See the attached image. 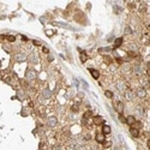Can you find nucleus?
I'll return each mask as SVG.
<instances>
[{
  "label": "nucleus",
  "instance_id": "bb28decb",
  "mask_svg": "<svg viewBox=\"0 0 150 150\" xmlns=\"http://www.w3.org/2000/svg\"><path fill=\"white\" fill-rule=\"evenodd\" d=\"M22 41L27 42V41H28V37H27V36H23V35H22Z\"/></svg>",
  "mask_w": 150,
  "mask_h": 150
},
{
  "label": "nucleus",
  "instance_id": "f8f14e48",
  "mask_svg": "<svg viewBox=\"0 0 150 150\" xmlns=\"http://www.w3.org/2000/svg\"><path fill=\"white\" fill-rule=\"evenodd\" d=\"M121 44H122V37L115 39V41H114V48H118V47H120Z\"/></svg>",
  "mask_w": 150,
  "mask_h": 150
},
{
  "label": "nucleus",
  "instance_id": "6ab92c4d",
  "mask_svg": "<svg viewBox=\"0 0 150 150\" xmlns=\"http://www.w3.org/2000/svg\"><path fill=\"white\" fill-rule=\"evenodd\" d=\"M133 125H134V126H132V127H136V128H138V130H139V127H142V122H140V121H137V120H136V122H134Z\"/></svg>",
  "mask_w": 150,
  "mask_h": 150
},
{
  "label": "nucleus",
  "instance_id": "ddd939ff",
  "mask_svg": "<svg viewBox=\"0 0 150 150\" xmlns=\"http://www.w3.org/2000/svg\"><path fill=\"white\" fill-rule=\"evenodd\" d=\"M42 95H43V97H44V99H49V97L52 96V93H50V90H49V89H44V90L42 91Z\"/></svg>",
  "mask_w": 150,
  "mask_h": 150
},
{
  "label": "nucleus",
  "instance_id": "393cba45",
  "mask_svg": "<svg viewBox=\"0 0 150 150\" xmlns=\"http://www.w3.org/2000/svg\"><path fill=\"white\" fill-rule=\"evenodd\" d=\"M31 61H33V62H37V56H36V55H35V56L33 55V56H31Z\"/></svg>",
  "mask_w": 150,
  "mask_h": 150
},
{
  "label": "nucleus",
  "instance_id": "4468645a",
  "mask_svg": "<svg viewBox=\"0 0 150 150\" xmlns=\"http://www.w3.org/2000/svg\"><path fill=\"white\" fill-rule=\"evenodd\" d=\"M79 52H81V61H82V62H85V61L88 60V56H87L85 52H83V50H81V49H79Z\"/></svg>",
  "mask_w": 150,
  "mask_h": 150
},
{
  "label": "nucleus",
  "instance_id": "cd10ccee",
  "mask_svg": "<svg viewBox=\"0 0 150 150\" xmlns=\"http://www.w3.org/2000/svg\"><path fill=\"white\" fill-rule=\"evenodd\" d=\"M34 44H35V46H41V42H39V41H35V40H34Z\"/></svg>",
  "mask_w": 150,
  "mask_h": 150
},
{
  "label": "nucleus",
  "instance_id": "4be33fe9",
  "mask_svg": "<svg viewBox=\"0 0 150 150\" xmlns=\"http://www.w3.org/2000/svg\"><path fill=\"white\" fill-rule=\"evenodd\" d=\"M119 120H120L121 122H126V118H125L122 114H119Z\"/></svg>",
  "mask_w": 150,
  "mask_h": 150
},
{
  "label": "nucleus",
  "instance_id": "412c9836",
  "mask_svg": "<svg viewBox=\"0 0 150 150\" xmlns=\"http://www.w3.org/2000/svg\"><path fill=\"white\" fill-rule=\"evenodd\" d=\"M71 109H72V112H78V111H79V108H78L77 105H73V106L71 107Z\"/></svg>",
  "mask_w": 150,
  "mask_h": 150
},
{
  "label": "nucleus",
  "instance_id": "aec40b11",
  "mask_svg": "<svg viewBox=\"0 0 150 150\" xmlns=\"http://www.w3.org/2000/svg\"><path fill=\"white\" fill-rule=\"evenodd\" d=\"M134 73H136V74H138V76L142 73V70L139 68V66H136V67H134Z\"/></svg>",
  "mask_w": 150,
  "mask_h": 150
},
{
  "label": "nucleus",
  "instance_id": "c85d7f7f",
  "mask_svg": "<svg viewBox=\"0 0 150 150\" xmlns=\"http://www.w3.org/2000/svg\"><path fill=\"white\" fill-rule=\"evenodd\" d=\"M85 139H87V140H89V139H91V136H89V134H87V136H85Z\"/></svg>",
  "mask_w": 150,
  "mask_h": 150
},
{
  "label": "nucleus",
  "instance_id": "9d476101",
  "mask_svg": "<svg viewBox=\"0 0 150 150\" xmlns=\"http://www.w3.org/2000/svg\"><path fill=\"white\" fill-rule=\"evenodd\" d=\"M136 122V118L133 117V115H128L127 118H126V124L127 125H133Z\"/></svg>",
  "mask_w": 150,
  "mask_h": 150
},
{
  "label": "nucleus",
  "instance_id": "0eeeda50",
  "mask_svg": "<svg viewBox=\"0 0 150 150\" xmlns=\"http://www.w3.org/2000/svg\"><path fill=\"white\" fill-rule=\"evenodd\" d=\"M27 59V56L24 55V54H21V53H18V54H16L15 55V60L16 61H18V62H21V61H24Z\"/></svg>",
  "mask_w": 150,
  "mask_h": 150
},
{
  "label": "nucleus",
  "instance_id": "2eb2a0df",
  "mask_svg": "<svg viewBox=\"0 0 150 150\" xmlns=\"http://www.w3.org/2000/svg\"><path fill=\"white\" fill-rule=\"evenodd\" d=\"M91 115H93V112H91V111H87V112L83 114V118H84V119H89Z\"/></svg>",
  "mask_w": 150,
  "mask_h": 150
},
{
  "label": "nucleus",
  "instance_id": "f3484780",
  "mask_svg": "<svg viewBox=\"0 0 150 150\" xmlns=\"http://www.w3.org/2000/svg\"><path fill=\"white\" fill-rule=\"evenodd\" d=\"M6 39H7L9 42H15L16 41V36H13V35H9V36H6Z\"/></svg>",
  "mask_w": 150,
  "mask_h": 150
},
{
  "label": "nucleus",
  "instance_id": "c756f323",
  "mask_svg": "<svg viewBox=\"0 0 150 150\" xmlns=\"http://www.w3.org/2000/svg\"><path fill=\"white\" fill-rule=\"evenodd\" d=\"M48 61H53V56L49 55V56H48Z\"/></svg>",
  "mask_w": 150,
  "mask_h": 150
},
{
  "label": "nucleus",
  "instance_id": "423d86ee",
  "mask_svg": "<svg viewBox=\"0 0 150 150\" xmlns=\"http://www.w3.org/2000/svg\"><path fill=\"white\" fill-rule=\"evenodd\" d=\"M56 122H58V120H56L55 117H49V118H48V125H49L50 127H54V126L56 125Z\"/></svg>",
  "mask_w": 150,
  "mask_h": 150
},
{
  "label": "nucleus",
  "instance_id": "a211bd4d",
  "mask_svg": "<svg viewBox=\"0 0 150 150\" xmlns=\"http://www.w3.org/2000/svg\"><path fill=\"white\" fill-rule=\"evenodd\" d=\"M125 97H126L127 100H132V93H131L130 90H127V91L125 93Z\"/></svg>",
  "mask_w": 150,
  "mask_h": 150
},
{
  "label": "nucleus",
  "instance_id": "f03ea898",
  "mask_svg": "<svg viewBox=\"0 0 150 150\" xmlns=\"http://www.w3.org/2000/svg\"><path fill=\"white\" fill-rule=\"evenodd\" d=\"M25 77H27V79H29V81L35 79V78H36V72H35L34 70H28L27 73H25Z\"/></svg>",
  "mask_w": 150,
  "mask_h": 150
},
{
  "label": "nucleus",
  "instance_id": "7c9ffc66",
  "mask_svg": "<svg viewBox=\"0 0 150 150\" xmlns=\"http://www.w3.org/2000/svg\"><path fill=\"white\" fill-rule=\"evenodd\" d=\"M4 39H6V36H4V35H0V40H4Z\"/></svg>",
  "mask_w": 150,
  "mask_h": 150
},
{
  "label": "nucleus",
  "instance_id": "1a4fd4ad",
  "mask_svg": "<svg viewBox=\"0 0 150 150\" xmlns=\"http://www.w3.org/2000/svg\"><path fill=\"white\" fill-rule=\"evenodd\" d=\"M115 109L118 111L119 114H122V111H124V103H122V102H118L117 106H115Z\"/></svg>",
  "mask_w": 150,
  "mask_h": 150
},
{
  "label": "nucleus",
  "instance_id": "20e7f679",
  "mask_svg": "<svg viewBox=\"0 0 150 150\" xmlns=\"http://www.w3.org/2000/svg\"><path fill=\"white\" fill-rule=\"evenodd\" d=\"M93 122L95 124V125H102L103 124V119H102V117H100V115H96V117H94L93 118Z\"/></svg>",
  "mask_w": 150,
  "mask_h": 150
},
{
  "label": "nucleus",
  "instance_id": "dca6fc26",
  "mask_svg": "<svg viewBox=\"0 0 150 150\" xmlns=\"http://www.w3.org/2000/svg\"><path fill=\"white\" fill-rule=\"evenodd\" d=\"M105 95H106V97H108V99H113V96H114L111 90H106V91H105Z\"/></svg>",
  "mask_w": 150,
  "mask_h": 150
},
{
  "label": "nucleus",
  "instance_id": "5701e85b",
  "mask_svg": "<svg viewBox=\"0 0 150 150\" xmlns=\"http://www.w3.org/2000/svg\"><path fill=\"white\" fill-rule=\"evenodd\" d=\"M131 33H132L131 28H130V27H126V28H125V34H131Z\"/></svg>",
  "mask_w": 150,
  "mask_h": 150
},
{
  "label": "nucleus",
  "instance_id": "7ed1b4c3",
  "mask_svg": "<svg viewBox=\"0 0 150 150\" xmlns=\"http://www.w3.org/2000/svg\"><path fill=\"white\" fill-rule=\"evenodd\" d=\"M130 133H131V136L133 137V138H138L139 137V130L138 128H136V127H130Z\"/></svg>",
  "mask_w": 150,
  "mask_h": 150
},
{
  "label": "nucleus",
  "instance_id": "6e6552de",
  "mask_svg": "<svg viewBox=\"0 0 150 150\" xmlns=\"http://www.w3.org/2000/svg\"><path fill=\"white\" fill-rule=\"evenodd\" d=\"M111 132H112V130H111V127H109L108 125H103V126H102V134L107 136V134H109Z\"/></svg>",
  "mask_w": 150,
  "mask_h": 150
},
{
  "label": "nucleus",
  "instance_id": "39448f33",
  "mask_svg": "<svg viewBox=\"0 0 150 150\" xmlns=\"http://www.w3.org/2000/svg\"><path fill=\"white\" fill-rule=\"evenodd\" d=\"M89 72L91 73V76H93L94 79H99V78H100V72H99L97 70H95V68H89Z\"/></svg>",
  "mask_w": 150,
  "mask_h": 150
},
{
  "label": "nucleus",
  "instance_id": "b1692460",
  "mask_svg": "<svg viewBox=\"0 0 150 150\" xmlns=\"http://www.w3.org/2000/svg\"><path fill=\"white\" fill-rule=\"evenodd\" d=\"M103 145H105V148H109V146L112 145V143H111V142H106V140H105V142H103Z\"/></svg>",
  "mask_w": 150,
  "mask_h": 150
},
{
  "label": "nucleus",
  "instance_id": "9b49d317",
  "mask_svg": "<svg viewBox=\"0 0 150 150\" xmlns=\"http://www.w3.org/2000/svg\"><path fill=\"white\" fill-rule=\"evenodd\" d=\"M95 139H96V142L97 143H103L105 142V134H102V133H97L96 134V137H95Z\"/></svg>",
  "mask_w": 150,
  "mask_h": 150
},
{
  "label": "nucleus",
  "instance_id": "f257e3e1",
  "mask_svg": "<svg viewBox=\"0 0 150 150\" xmlns=\"http://www.w3.org/2000/svg\"><path fill=\"white\" fill-rule=\"evenodd\" d=\"M136 95L139 99H144V97H146V90L144 88H138L137 91H136Z\"/></svg>",
  "mask_w": 150,
  "mask_h": 150
},
{
  "label": "nucleus",
  "instance_id": "a878e982",
  "mask_svg": "<svg viewBox=\"0 0 150 150\" xmlns=\"http://www.w3.org/2000/svg\"><path fill=\"white\" fill-rule=\"evenodd\" d=\"M42 52H43V53H46V54H48V53H49L48 48H46V47H43V48H42Z\"/></svg>",
  "mask_w": 150,
  "mask_h": 150
}]
</instances>
